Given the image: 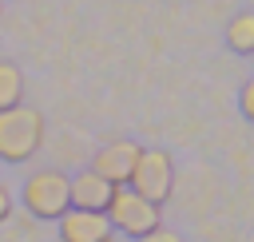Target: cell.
I'll use <instances>...</instances> for the list:
<instances>
[{
	"instance_id": "6da1fadb",
	"label": "cell",
	"mask_w": 254,
	"mask_h": 242,
	"mask_svg": "<svg viewBox=\"0 0 254 242\" xmlns=\"http://www.w3.org/2000/svg\"><path fill=\"white\" fill-rule=\"evenodd\" d=\"M44 111L16 103L8 111H0V159L4 163H28L40 147H44Z\"/></svg>"
},
{
	"instance_id": "7a4b0ae2",
	"label": "cell",
	"mask_w": 254,
	"mask_h": 242,
	"mask_svg": "<svg viewBox=\"0 0 254 242\" xmlns=\"http://www.w3.org/2000/svg\"><path fill=\"white\" fill-rule=\"evenodd\" d=\"M107 222L115 226V234H127V238H143L147 230L163 226V206H155L151 198H143L135 186H115L111 190V202H107Z\"/></svg>"
},
{
	"instance_id": "3957f363",
	"label": "cell",
	"mask_w": 254,
	"mask_h": 242,
	"mask_svg": "<svg viewBox=\"0 0 254 242\" xmlns=\"http://www.w3.org/2000/svg\"><path fill=\"white\" fill-rule=\"evenodd\" d=\"M24 206L44 218V222H56L64 210H71V175L64 171H36L28 182H24Z\"/></svg>"
},
{
	"instance_id": "277c9868",
	"label": "cell",
	"mask_w": 254,
	"mask_h": 242,
	"mask_svg": "<svg viewBox=\"0 0 254 242\" xmlns=\"http://www.w3.org/2000/svg\"><path fill=\"white\" fill-rule=\"evenodd\" d=\"M127 186H135L143 198H151L155 206H163L171 198V190H175V159L163 147H143Z\"/></svg>"
},
{
	"instance_id": "5b68a950",
	"label": "cell",
	"mask_w": 254,
	"mask_h": 242,
	"mask_svg": "<svg viewBox=\"0 0 254 242\" xmlns=\"http://www.w3.org/2000/svg\"><path fill=\"white\" fill-rule=\"evenodd\" d=\"M60 242H115V226L107 222L103 210H64L60 218Z\"/></svg>"
},
{
	"instance_id": "8992f818",
	"label": "cell",
	"mask_w": 254,
	"mask_h": 242,
	"mask_svg": "<svg viewBox=\"0 0 254 242\" xmlns=\"http://www.w3.org/2000/svg\"><path fill=\"white\" fill-rule=\"evenodd\" d=\"M139 151H143V143L115 139V143H107V147H99V151H95L91 171H99L107 182L123 186V182H131V171H135V163H139Z\"/></svg>"
},
{
	"instance_id": "52a82bcc",
	"label": "cell",
	"mask_w": 254,
	"mask_h": 242,
	"mask_svg": "<svg viewBox=\"0 0 254 242\" xmlns=\"http://www.w3.org/2000/svg\"><path fill=\"white\" fill-rule=\"evenodd\" d=\"M111 190H115V182H107L91 167L79 171V175H71V206H79V210H107Z\"/></svg>"
},
{
	"instance_id": "ba28073f",
	"label": "cell",
	"mask_w": 254,
	"mask_h": 242,
	"mask_svg": "<svg viewBox=\"0 0 254 242\" xmlns=\"http://www.w3.org/2000/svg\"><path fill=\"white\" fill-rule=\"evenodd\" d=\"M226 44L238 56H254V12H238L226 24Z\"/></svg>"
},
{
	"instance_id": "9c48e42d",
	"label": "cell",
	"mask_w": 254,
	"mask_h": 242,
	"mask_svg": "<svg viewBox=\"0 0 254 242\" xmlns=\"http://www.w3.org/2000/svg\"><path fill=\"white\" fill-rule=\"evenodd\" d=\"M24 103V71L8 60H0V111Z\"/></svg>"
},
{
	"instance_id": "30bf717a",
	"label": "cell",
	"mask_w": 254,
	"mask_h": 242,
	"mask_svg": "<svg viewBox=\"0 0 254 242\" xmlns=\"http://www.w3.org/2000/svg\"><path fill=\"white\" fill-rule=\"evenodd\" d=\"M238 111H242V115L254 123V79H246V83H242V95H238Z\"/></svg>"
},
{
	"instance_id": "8fae6325",
	"label": "cell",
	"mask_w": 254,
	"mask_h": 242,
	"mask_svg": "<svg viewBox=\"0 0 254 242\" xmlns=\"http://www.w3.org/2000/svg\"><path fill=\"white\" fill-rule=\"evenodd\" d=\"M135 242H183V234H175V230H167V226H155V230H147V234L135 238Z\"/></svg>"
},
{
	"instance_id": "7c38bea8",
	"label": "cell",
	"mask_w": 254,
	"mask_h": 242,
	"mask_svg": "<svg viewBox=\"0 0 254 242\" xmlns=\"http://www.w3.org/2000/svg\"><path fill=\"white\" fill-rule=\"evenodd\" d=\"M8 214H12V194H8L4 186H0V222H4Z\"/></svg>"
},
{
	"instance_id": "4fadbf2b",
	"label": "cell",
	"mask_w": 254,
	"mask_h": 242,
	"mask_svg": "<svg viewBox=\"0 0 254 242\" xmlns=\"http://www.w3.org/2000/svg\"><path fill=\"white\" fill-rule=\"evenodd\" d=\"M0 8H4V0H0Z\"/></svg>"
}]
</instances>
